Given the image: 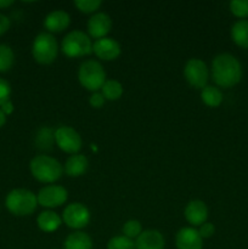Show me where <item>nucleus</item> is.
Segmentation results:
<instances>
[{"label": "nucleus", "mask_w": 248, "mask_h": 249, "mask_svg": "<svg viewBox=\"0 0 248 249\" xmlns=\"http://www.w3.org/2000/svg\"><path fill=\"white\" fill-rule=\"evenodd\" d=\"M105 101H106V99L104 97V95L101 94V92H94V94L90 96V105H91L94 108H101L102 106L105 105Z\"/></svg>", "instance_id": "c756f323"}, {"label": "nucleus", "mask_w": 248, "mask_h": 249, "mask_svg": "<svg viewBox=\"0 0 248 249\" xmlns=\"http://www.w3.org/2000/svg\"><path fill=\"white\" fill-rule=\"evenodd\" d=\"M184 75L192 88L203 89L208 83L209 71L203 61L199 58H191L185 65Z\"/></svg>", "instance_id": "0eeeda50"}, {"label": "nucleus", "mask_w": 248, "mask_h": 249, "mask_svg": "<svg viewBox=\"0 0 248 249\" xmlns=\"http://www.w3.org/2000/svg\"><path fill=\"white\" fill-rule=\"evenodd\" d=\"M101 91L105 99L109 100V101H116V100L121 99L122 95H123V85L118 80H106L105 84L102 85Z\"/></svg>", "instance_id": "4be33fe9"}, {"label": "nucleus", "mask_w": 248, "mask_h": 249, "mask_svg": "<svg viewBox=\"0 0 248 249\" xmlns=\"http://www.w3.org/2000/svg\"><path fill=\"white\" fill-rule=\"evenodd\" d=\"M5 123H6V116H5V114L2 113L1 109H0V128H2Z\"/></svg>", "instance_id": "72a5a7b5"}, {"label": "nucleus", "mask_w": 248, "mask_h": 249, "mask_svg": "<svg viewBox=\"0 0 248 249\" xmlns=\"http://www.w3.org/2000/svg\"><path fill=\"white\" fill-rule=\"evenodd\" d=\"M55 141L58 147L66 153L77 155L82 148V138L72 126H60L55 130Z\"/></svg>", "instance_id": "6e6552de"}, {"label": "nucleus", "mask_w": 248, "mask_h": 249, "mask_svg": "<svg viewBox=\"0 0 248 249\" xmlns=\"http://www.w3.org/2000/svg\"><path fill=\"white\" fill-rule=\"evenodd\" d=\"M65 249H92V240L88 233L75 231L67 236L63 243Z\"/></svg>", "instance_id": "6ab92c4d"}, {"label": "nucleus", "mask_w": 248, "mask_h": 249, "mask_svg": "<svg viewBox=\"0 0 248 249\" xmlns=\"http://www.w3.org/2000/svg\"><path fill=\"white\" fill-rule=\"evenodd\" d=\"M88 158L84 155H72L65 163V167H63V172L71 178H78L80 175L84 174L88 169Z\"/></svg>", "instance_id": "f3484780"}, {"label": "nucleus", "mask_w": 248, "mask_h": 249, "mask_svg": "<svg viewBox=\"0 0 248 249\" xmlns=\"http://www.w3.org/2000/svg\"><path fill=\"white\" fill-rule=\"evenodd\" d=\"M10 24L11 23H10L9 17L5 16V15H2V14H0V36L9 31Z\"/></svg>", "instance_id": "7c9ffc66"}, {"label": "nucleus", "mask_w": 248, "mask_h": 249, "mask_svg": "<svg viewBox=\"0 0 248 249\" xmlns=\"http://www.w3.org/2000/svg\"><path fill=\"white\" fill-rule=\"evenodd\" d=\"M15 62V53L9 45L0 44V73L11 70Z\"/></svg>", "instance_id": "5701e85b"}, {"label": "nucleus", "mask_w": 248, "mask_h": 249, "mask_svg": "<svg viewBox=\"0 0 248 249\" xmlns=\"http://www.w3.org/2000/svg\"><path fill=\"white\" fill-rule=\"evenodd\" d=\"M201 99L204 105L209 107H218L223 102V94L220 90L213 85H207L202 89Z\"/></svg>", "instance_id": "412c9836"}, {"label": "nucleus", "mask_w": 248, "mask_h": 249, "mask_svg": "<svg viewBox=\"0 0 248 249\" xmlns=\"http://www.w3.org/2000/svg\"><path fill=\"white\" fill-rule=\"evenodd\" d=\"M111 28L112 19L105 12H96L88 21V32H89L90 36L96 40L107 36V34L111 32Z\"/></svg>", "instance_id": "f8f14e48"}, {"label": "nucleus", "mask_w": 248, "mask_h": 249, "mask_svg": "<svg viewBox=\"0 0 248 249\" xmlns=\"http://www.w3.org/2000/svg\"><path fill=\"white\" fill-rule=\"evenodd\" d=\"M10 96H11V87L7 80L0 78V106L5 104V102L10 101Z\"/></svg>", "instance_id": "cd10ccee"}, {"label": "nucleus", "mask_w": 248, "mask_h": 249, "mask_svg": "<svg viewBox=\"0 0 248 249\" xmlns=\"http://www.w3.org/2000/svg\"><path fill=\"white\" fill-rule=\"evenodd\" d=\"M215 232V228L212 223H204L199 226L198 233L201 235L202 238H209L214 235Z\"/></svg>", "instance_id": "c85d7f7f"}, {"label": "nucleus", "mask_w": 248, "mask_h": 249, "mask_svg": "<svg viewBox=\"0 0 248 249\" xmlns=\"http://www.w3.org/2000/svg\"><path fill=\"white\" fill-rule=\"evenodd\" d=\"M121 44L113 38H105L97 39L95 43H92V53L104 61H113L121 55Z\"/></svg>", "instance_id": "9b49d317"}, {"label": "nucleus", "mask_w": 248, "mask_h": 249, "mask_svg": "<svg viewBox=\"0 0 248 249\" xmlns=\"http://www.w3.org/2000/svg\"><path fill=\"white\" fill-rule=\"evenodd\" d=\"M122 231H123L125 237L133 240V238H138L140 236V233L142 232V226H141V223L139 220L131 219V220H128L124 224Z\"/></svg>", "instance_id": "393cba45"}, {"label": "nucleus", "mask_w": 248, "mask_h": 249, "mask_svg": "<svg viewBox=\"0 0 248 249\" xmlns=\"http://www.w3.org/2000/svg\"><path fill=\"white\" fill-rule=\"evenodd\" d=\"M78 79L82 87L94 92L101 89L107 80L104 67L101 63L95 60H88L80 65L78 71Z\"/></svg>", "instance_id": "20e7f679"}, {"label": "nucleus", "mask_w": 248, "mask_h": 249, "mask_svg": "<svg viewBox=\"0 0 248 249\" xmlns=\"http://www.w3.org/2000/svg\"><path fill=\"white\" fill-rule=\"evenodd\" d=\"M29 169L34 179L44 184H53L63 174L62 164L46 155L35 156L29 163Z\"/></svg>", "instance_id": "f03ea898"}, {"label": "nucleus", "mask_w": 248, "mask_h": 249, "mask_svg": "<svg viewBox=\"0 0 248 249\" xmlns=\"http://www.w3.org/2000/svg\"><path fill=\"white\" fill-rule=\"evenodd\" d=\"M71 23V17L63 10H55L51 11L50 14L46 15L45 19H44V27L46 31L50 33H60L65 29L68 28Z\"/></svg>", "instance_id": "2eb2a0df"}, {"label": "nucleus", "mask_w": 248, "mask_h": 249, "mask_svg": "<svg viewBox=\"0 0 248 249\" xmlns=\"http://www.w3.org/2000/svg\"><path fill=\"white\" fill-rule=\"evenodd\" d=\"M175 245L177 249H202L203 238L198 230L194 228H182L177 231L175 237Z\"/></svg>", "instance_id": "ddd939ff"}, {"label": "nucleus", "mask_w": 248, "mask_h": 249, "mask_svg": "<svg viewBox=\"0 0 248 249\" xmlns=\"http://www.w3.org/2000/svg\"><path fill=\"white\" fill-rule=\"evenodd\" d=\"M38 204L45 208H56L66 203L68 198V192L65 187L60 185H48L43 187L36 195Z\"/></svg>", "instance_id": "9d476101"}, {"label": "nucleus", "mask_w": 248, "mask_h": 249, "mask_svg": "<svg viewBox=\"0 0 248 249\" xmlns=\"http://www.w3.org/2000/svg\"><path fill=\"white\" fill-rule=\"evenodd\" d=\"M38 228L44 232H53L62 224V218L53 211L41 212L36 218Z\"/></svg>", "instance_id": "a211bd4d"}, {"label": "nucleus", "mask_w": 248, "mask_h": 249, "mask_svg": "<svg viewBox=\"0 0 248 249\" xmlns=\"http://www.w3.org/2000/svg\"><path fill=\"white\" fill-rule=\"evenodd\" d=\"M231 38L241 48H248V19H240L231 28Z\"/></svg>", "instance_id": "aec40b11"}, {"label": "nucleus", "mask_w": 248, "mask_h": 249, "mask_svg": "<svg viewBox=\"0 0 248 249\" xmlns=\"http://www.w3.org/2000/svg\"><path fill=\"white\" fill-rule=\"evenodd\" d=\"M107 249H135V242L124 235L116 236L108 241Z\"/></svg>", "instance_id": "b1692460"}, {"label": "nucleus", "mask_w": 248, "mask_h": 249, "mask_svg": "<svg viewBox=\"0 0 248 249\" xmlns=\"http://www.w3.org/2000/svg\"><path fill=\"white\" fill-rule=\"evenodd\" d=\"M230 10L236 17H248V0H232L230 2Z\"/></svg>", "instance_id": "bb28decb"}, {"label": "nucleus", "mask_w": 248, "mask_h": 249, "mask_svg": "<svg viewBox=\"0 0 248 249\" xmlns=\"http://www.w3.org/2000/svg\"><path fill=\"white\" fill-rule=\"evenodd\" d=\"M58 53L57 40L51 33L38 34L34 38L33 46H32V55L35 62L40 65H50L56 60Z\"/></svg>", "instance_id": "39448f33"}, {"label": "nucleus", "mask_w": 248, "mask_h": 249, "mask_svg": "<svg viewBox=\"0 0 248 249\" xmlns=\"http://www.w3.org/2000/svg\"><path fill=\"white\" fill-rule=\"evenodd\" d=\"M14 4V0H0V9H7Z\"/></svg>", "instance_id": "473e14b6"}, {"label": "nucleus", "mask_w": 248, "mask_h": 249, "mask_svg": "<svg viewBox=\"0 0 248 249\" xmlns=\"http://www.w3.org/2000/svg\"><path fill=\"white\" fill-rule=\"evenodd\" d=\"M7 211L16 216H27L34 213L38 206L36 195L27 189H15L7 194L5 199Z\"/></svg>", "instance_id": "7ed1b4c3"}, {"label": "nucleus", "mask_w": 248, "mask_h": 249, "mask_svg": "<svg viewBox=\"0 0 248 249\" xmlns=\"http://www.w3.org/2000/svg\"><path fill=\"white\" fill-rule=\"evenodd\" d=\"M164 237L158 230H145L135 241V249H164Z\"/></svg>", "instance_id": "dca6fc26"}, {"label": "nucleus", "mask_w": 248, "mask_h": 249, "mask_svg": "<svg viewBox=\"0 0 248 249\" xmlns=\"http://www.w3.org/2000/svg\"><path fill=\"white\" fill-rule=\"evenodd\" d=\"M62 221L71 229H84L90 221V212L83 203H71L63 209Z\"/></svg>", "instance_id": "1a4fd4ad"}, {"label": "nucleus", "mask_w": 248, "mask_h": 249, "mask_svg": "<svg viewBox=\"0 0 248 249\" xmlns=\"http://www.w3.org/2000/svg\"><path fill=\"white\" fill-rule=\"evenodd\" d=\"M61 49L67 57H83L92 53V43L84 32L72 31L63 38Z\"/></svg>", "instance_id": "423d86ee"}, {"label": "nucleus", "mask_w": 248, "mask_h": 249, "mask_svg": "<svg viewBox=\"0 0 248 249\" xmlns=\"http://www.w3.org/2000/svg\"><path fill=\"white\" fill-rule=\"evenodd\" d=\"M0 109H1L2 113H4L6 117L10 116V114H11L12 112H14V104H12L11 101L5 102V104L2 105V106H0Z\"/></svg>", "instance_id": "2f4dec72"}, {"label": "nucleus", "mask_w": 248, "mask_h": 249, "mask_svg": "<svg viewBox=\"0 0 248 249\" xmlns=\"http://www.w3.org/2000/svg\"><path fill=\"white\" fill-rule=\"evenodd\" d=\"M212 77L216 85L231 88L242 78V67L235 56L231 53H220L212 62Z\"/></svg>", "instance_id": "f257e3e1"}, {"label": "nucleus", "mask_w": 248, "mask_h": 249, "mask_svg": "<svg viewBox=\"0 0 248 249\" xmlns=\"http://www.w3.org/2000/svg\"><path fill=\"white\" fill-rule=\"evenodd\" d=\"M102 1L101 0H75L74 5L83 14H92L100 9Z\"/></svg>", "instance_id": "a878e982"}, {"label": "nucleus", "mask_w": 248, "mask_h": 249, "mask_svg": "<svg viewBox=\"0 0 248 249\" xmlns=\"http://www.w3.org/2000/svg\"><path fill=\"white\" fill-rule=\"evenodd\" d=\"M185 218L187 223L192 226H201L202 224L207 223L208 219V208L206 203L199 199L191 201L185 208Z\"/></svg>", "instance_id": "4468645a"}]
</instances>
